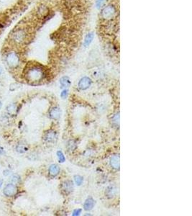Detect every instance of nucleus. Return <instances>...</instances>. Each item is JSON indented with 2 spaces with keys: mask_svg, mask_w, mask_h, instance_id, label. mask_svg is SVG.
I'll use <instances>...</instances> for the list:
<instances>
[{
  "mask_svg": "<svg viewBox=\"0 0 192 216\" xmlns=\"http://www.w3.org/2000/svg\"><path fill=\"white\" fill-rule=\"evenodd\" d=\"M30 32L25 25H19L9 34V41L12 46H22L29 41Z\"/></svg>",
  "mask_w": 192,
  "mask_h": 216,
  "instance_id": "1",
  "label": "nucleus"
},
{
  "mask_svg": "<svg viewBox=\"0 0 192 216\" xmlns=\"http://www.w3.org/2000/svg\"><path fill=\"white\" fill-rule=\"evenodd\" d=\"M24 76L30 84H37L44 80L46 71L42 66L37 63H32L25 68Z\"/></svg>",
  "mask_w": 192,
  "mask_h": 216,
  "instance_id": "2",
  "label": "nucleus"
},
{
  "mask_svg": "<svg viewBox=\"0 0 192 216\" xmlns=\"http://www.w3.org/2000/svg\"><path fill=\"white\" fill-rule=\"evenodd\" d=\"M4 61L10 69H17L20 64V56L16 51L9 50L5 53L4 56Z\"/></svg>",
  "mask_w": 192,
  "mask_h": 216,
  "instance_id": "3",
  "label": "nucleus"
},
{
  "mask_svg": "<svg viewBox=\"0 0 192 216\" xmlns=\"http://www.w3.org/2000/svg\"><path fill=\"white\" fill-rule=\"evenodd\" d=\"M116 8L115 7L112 5V4H109V5L106 6L105 7H104V9L101 11V17H103L104 20H111V19L115 17V15H116Z\"/></svg>",
  "mask_w": 192,
  "mask_h": 216,
  "instance_id": "4",
  "label": "nucleus"
},
{
  "mask_svg": "<svg viewBox=\"0 0 192 216\" xmlns=\"http://www.w3.org/2000/svg\"><path fill=\"white\" fill-rule=\"evenodd\" d=\"M17 187L15 184H12V183H10V184L6 185V187H4L3 190L4 194L7 197L15 196L17 194Z\"/></svg>",
  "mask_w": 192,
  "mask_h": 216,
  "instance_id": "5",
  "label": "nucleus"
},
{
  "mask_svg": "<svg viewBox=\"0 0 192 216\" xmlns=\"http://www.w3.org/2000/svg\"><path fill=\"white\" fill-rule=\"evenodd\" d=\"M57 138H58L57 133L53 130H48L44 135V140L47 143H55Z\"/></svg>",
  "mask_w": 192,
  "mask_h": 216,
  "instance_id": "6",
  "label": "nucleus"
},
{
  "mask_svg": "<svg viewBox=\"0 0 192 216\" xmlns=\"http://www.w3.org/2000/svg\"><path fill=\"white\" fill-rule=\"evenodd\" d=\"M73 183L71 181H66L61 184V190L65 194H68L73 191Z\"/></svg>",
  "mask_w": 192,
  "mask_h": 216,
  "instance_id": "7",
  "label": "nucleus"
},
{
  "mask_svg": "<svg viewBox=\"0 0 192 216\" xmlns=\"http://www.w3.org/2000/svg\"><path fill=\"white\" fill-rule=\"evenodd\" d=\"M91 84V80L90 79L89 77H83V78L81 79L79 82V86L81 90H87Z\"/></svg>",
  "mask_w": 192,
  "mask_h": 216,
  "instance_id": "8",
  "label": "nucleus"
},
{
  "mask_svg": "<svg viewBox=\"0 0 192 216\" xmlns=\"http://www.w3.org/2000/svg\"><path fill=\"white\" fill-rule=\"evenodd\" d=\"M110 165L112 166V168L116 169H119L120 166L119 155H115V156H113L112 158H111Z\"/></svg>",
  "mask_w": 192,
  "mask_h": 216,
  "instance_id": "9",
  "label": "nucleus"
},
{
  "mask_svg": "<svg viewBox=\"0 0 192 216\" xmlns=\"http://www.w3.org/2000/svg\"><path fill=\"white\" fill-rule=\"evenodd\" d=\"M61 113V112L60 108L57 107H53L51 110H50V112H49L50 117H51L52 119H55V120L58 119L59 117H60Z\"/></svg>",
  "mask_w": 192,
  "mask_h": 216,
  "instance_id": "10",
  "label": "nucleus"
},
{
  "mask_svg": "<svg viewBox=\"0 0 192 216\" xmlns=\"http://www.w3.org/2000/svg\"><path fill=\"white\" fill-rule=\"evenodd\" d=\"M116 194H117V188H116L115 186H110L107 187V189H106L105 192L106 196L108 198H114Z\"/></svg>",
  "mask_w": 192,
  "mask_h": 216,
  "instance_id": "11",
  "label": "nucleus"
},
{
  "mask_svg": "<svg viewBox=\"0 0 192 216\" xmlns=\"http://www.w3.org/2000/svg\"><path fill=\"white\" fill-rule=\"evenodd\" d=\"M59 171H60V168L56 164H53L49 167V174L50 175L53 176V177H56V175H58Z\"/></svg>",
  "mask_w": 192,
  "mask_h": 216,
  "instance_id": "12",
  "label": "nucleus"
},
{
  "mask_svg": "<svg viewBox=\"0 0 192 216\" xmlns=\"http://www.w3.org/2000/svg\"><path fill=\"white\" fill-rule=\"evenodd\" d=\"M94 205V201L92 198H89L87 199L86 202L84 203V210H91L92 208H93Z\"/></svg>",
  "mask_w": 192,
  "mask_h": 216,
  "instance_id": "13",
  "label": "nucleus"
},
{
  "mask_svg": "<svg viewBox=\"0 0 192 216\" xmlns=\"http://www.w3.org/2000/svg\"><path fill=\"white\" fill-rule=\"evenodd\" d=\"M60 83L63 87H68L71 85V81L68 76H63L61 79Z\"/></svg>",
  "mask_w": 192,
  "mask_h": 216,
  "instance_id": "14",
  "label": "nucleus"
},
{
  "mask_svg": "<svg viewBox=\"0 0 192 216\" xmlns=\"http://www.w3.org/2000/svg\"><path fill=\"white\" fill-rule=\"evenodd\" d=\"M7 112L12 115H15L17 112V107L16 104H11L7 107Z\"/></svg>",
  "mask_w": 192,
  "mask_h": 216,
  "instance_id": "15",
  "label": "nucleus"
},
{
  "mask_svg": "<svg viewBox=\"0 0 192 216\" xmlns=\"http://www.w3.org/2000/svg\"><path fill=\"white\" fill-rule=\"evenodd\" d=\"M93 38H94L93 33H91V32H89V33L87 34L86 37H85V40H84L85 46H89L92 42V41H93Z\"/></svg>",
  "mask_w": 192,
  "mask_h": 216,
  "instance_id": "16",
  "label": "nucleus"
},
{
  "mask_svg": "<svg viewBox=\"0 0 192 216\" xmlns=\"http://www.w3.org/2000/svg\"><path fill=\"white\" fill-rule=\"evenodd\" d=\"M17 151L20 153H24L27 151V146L25 144H19L17 146Z\"/></svg>",
  "mask_w": 192,
  "mask_h": 216,
  "instance_id": "17",
  "label": "nucleus"
},
{
  "mask_svg": "<svg viewBox=\"0 0 192 216\" xmlns=\"http://www.w3.org/2000/svg\"><path fill=\"white\" fill-rule=\"evenodd\" d=\"M10 182L12 183V184H18L20 182V177H19L18 175H13V176H12V177H11V179H10Z\"/></svg>",
  "mask_w": 192,
  "mask_h": 216,
  "instance_id": "18",
  "label": "nucleus"
},
{
  "mask_svg": "<svg viewBox=\"0 0 192 216\" xmlns=\"http://www.w3.org/2000/svg\"><path fill=\"white\" fill-rule=\"evenodd\" d=\"M112 123L115 126H119L120 124V114L115 115L112 118Z\"/></svg>",
  "mask_w": 192,
  "mask_h": 216,
  "instance_id": "19",
  "label": "nucleus"
},
{
  "mask_svg": "<svg viewBox=\"0 0 192 216\" xmlns=\"http://www.w3.org/2000/svg\"><path fill=\"white\" fill-rule=\"evenodd\" d=\"M57 156H58L59 162H61V163H63V162L65 161L66 159H65V156H64L63 154L62 153V151H58V152H57Z\"/></svg>",
  "mask_w": 192,
  "mask_h": 216,
  "instance_id": "20",
  "label": "nucleus"
},
{
  "mask_svg": "<svg viewBox=\"0 0 192 216\" xmlns=\"http://www.w3.org/2000/svg\"><path fill=\"white\" fill-rule=\"evenodd\" d=\"M76 143L73 141V140H70L68 145V149H69L70 151H73V150L76 149Z\"/></svg>",
  "mask_w": 192,
  "mask_h": 216,
  "instance_id": "21",
  "label": "nucleus"
},
{
  "mask_svg": "<svg viewBox=\"0 0 192 216\" xmlns=\"http://www.w3.org/2000/svg\"><path fill=\"white\" fill-rule=\"evenodd\" d=\"M74 179H75V182L76 184L77 185H81L82 184L83 182V177H81V176H75L74 177Z\"/></svg>",
  "mask_w": 192,
  "mask_h": 216,
  "instance_id": "22",
  "label": "nucleus"
},
{
  "mask_svg": "<svg viewBox=\"0 0 192 216\" xmlns=\"http://www.w3.org/2000/svg\"><path fill=\"white\" fill-rule=\"evenodd\" d=\"M104 2H105V0H96V7L98 8H100L102 7V5L104 4Z\"/></svg>",
  "mask_w": 192,
  "mask_h": 216,
  "instance_id": "23",
  "label": "nucleus"
},
{
  "mask_svg": "<svg viewBox=\"0 0 192 216\" xmlns=\"http://www.w3.org/2000/svg\"><path fill=\"white\" fill-rule=\"evenodd\" d=\"M61 95V97L63 98V99H65V98L67 97V96H68V91L67 90L63 91Z\"/></svg>",
  "mask_w": 192,
  "mask_h": 216,
  "instance_id": "24",
  "label": "nucleus"
},
{
  "mask_svg": "<svg viewBox=\"0 0 192 216\" xmlns=\"http://www.w3.org/2000/svg\"><path fill=\"white\" fill-rule=\"evenodd\" d=\"M81 212V209H78V210H76L73 211V215H79Z\"/></svg>",
  "mask_w": 192,
  "mask_h": 216,
  "instance_id": "25",
  "label": "nucleus"
},
{
  "mask_svg": "<svg viewBox=\"0 0 192 216\" xmlns=\"http://www.w3.org/2000/svg\"><path fill=\"white\" fill-rule=\"evenodd\" d=\"M2 72H3V69H2V67L1 66H0V76L2 75Z\"/></svg>",
  "mask_w": 192,
  "mask_h": 216,
  "instance_id": "26",
  "label": "nucleus"
},
{
  "mask_svg": "<svg viewBox=\"0 0 192 216\" xmlns=\"http://www.w3.org/2000/svg\"><path fill=\"white\" fill-rule=\"evenodd\" d=\"M2 102H1V101H0V110H1V108H2Z\"/></svg>",
  "mask_w": 192,
  "mask_h": 216,
  "instance_id": "27",
  "label": "nucleus"
},
{
  "mask_svg": "<svg viewBox=\"0 0 192 216\" xmlns=\"http://www.w3.org/2000/svg\"><path fill=\"white\" fill-rule=\"evenodd\" d=\"M2 180L1 181V183H0V187H1V186H2Z\"/></svg>",
  "mask_w": 192,
  "mask_h": 216,
  "instance_id": "28",
  "label": "nucleus"
}]
</instances>
